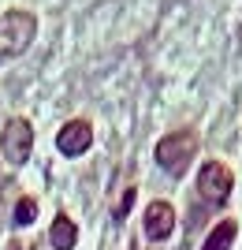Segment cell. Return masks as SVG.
<instances>
[{
  "instance_id": "1",
  "label": "cell",
  "mask_w": 242,
  "mask_h": 250,
  "mask_svg": "<svg viewBox=\"0 0 242 250\" xmlns=\"http://www.w3.org/2000/svg\"><path fill=\"white\" fill-rule=\"evenodd\" d=\"M37 38V19L22 8H11L0 15V63L15 60L30 49V42Z\"/></svg>"
},
{
  "instance_id": "2",
  "label": "cell",
  "mask_w": 242,
  "mask_h": 250,
  "mask_svg": "<svg viewBox=\"0 0 242 250\" xmlns=\"http://www.w3.org/2000/svg\"><path fill=\"white\" fill-rule=\"evenodd\" d=\"M194 153H198V131H190V127L171 131L157 142V165L175 179L186 176V168L194 165Z\"/></svg>"
},
{
  "instance_id": "3",
  "label": "cell",
  "mask_w": 242,
  "mask_h": 250,
  "mask_svg": "<svg viewBox=\"0 0 242 250\" xmlns=\"http://www.w3.org/2000/svg\"><path fill=\"white\" fill-rule=\"evenodd\" d=\"M0 149L8 157V165H26L30 161V149H34V127L30 120H22V116H11L8 124H4V135H0Z\"/></svg>"
},
{
  "instance_id": "4",
  "label": "cell",
  "mask_w": 242,
  "mask_h": 250,
  "mask_svg": "<svg viewBox=\"0 0 242 250\" xmlns=\"http://www.w3.org/2000/svg\"><path fill=\"white\" fill-rule=\"evenodd\" d=\"M231 187H235V176H231V168H227V165H220V161L201 165L198 190H201V198L209 202V206H223V202L231 198Z\"/></svg>"
},
{
  "instance_id": "5",
  "label": "cell",
  "mask_w": 242,
  "mask_h": 250,
  "mask_svg": "<svg viewBox=\"0 0 242 250\" xmlns=\"http://www.w3.org/2000/svg\"><path fill=\"white\" fill-rule=\"evenodd\" d=\"M90 146H93V127L86 124V120H67V124L56 131V149H60L63 157H78Z\"/></svg>"
},
{
  "instance_id": "6",
  "label": "cell",
  "mask_w": 242,
  "mask_h": 250,
  "mask_svg": "<svg viewBox=\"0 0 242 250\" xmlns=\"http://www.w3.org/2000/svg\"><path fill=\"white\" fill-rule=\"evenodd\" d=\"M142 220H146V239H153V243H164L171 231H175V209H171V202H164V198L149 202Z\"/></svg>"
},
{
  "instance_id": "7",
  "label": "cell",
  "mask_w": 242,
  "mask_h": 250,
  "mask_svg": "<svg viewBox=\"0 0 242 250\" xmlns=\"http://www.w3.org/2000/svg\"><path fill=\"white\" fill-rule=\"evenodd\" d=\"M74 239H78V228H74V220L71 217H56L53 220V228H49V243H53V250H71Z\"/></svg>"
},
{
  "instance_id": "8",
  "label": "cell",
  "mask_w": 242,
  "mask_h": 250,
  "mask_svg": "<svg viewBox=\"0 0 242 250\" xmlns=\"http://www.w3.org/2000/svg\"><path fill=\"white\" fill-rule=\"evenodd\" d=\"M235 235H239V224H235V220H220V224L209 231V239H205L201 250H231Z\"/></svg>"
},
{
  "instance_id": "9",
  "label": "cell",
  "mask_w": 242,
  "mask_h": 250,
  "mask_svg": "<svg viewBox=\"0 0 242 250\" xmlns=\"http://www.w3.org/2000/svg\"><path fill=\"white\" fill-rule=\"evenodd\" d=\"M34 213H37L34 198H19V206H15V224H34Z\"/></svg>"
},
{
  "instance_id": "10",
  "label": "cell",
  "mask_w": 242,
  "mask_h": 250,
  "mask_svg": "<svg viewBox=\"0 0 242 250\" xmlns=\"http://www.w3.org/2000/svg\"><path fill=\"white\" fill-rule=\"evenodd\" d=\"M15 250H19V247H15Z\"/></svg>"
}]
</instances>
